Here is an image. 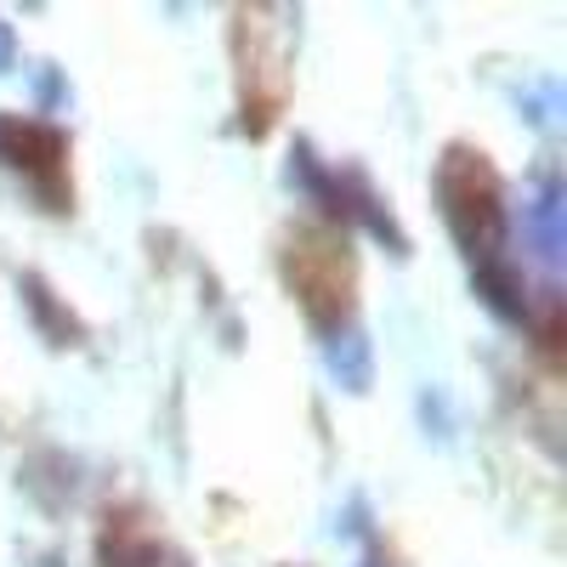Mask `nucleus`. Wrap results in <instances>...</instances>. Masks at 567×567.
<instances>
[{
	"label": "nucleus",
	"instance_id": "nucleus-1",
	"mask_svg": "<svg viewBox=\"0 0 567 567\" xmlns=\"http://www.w3.org/2000/svg\"><path fill=\"white\" fill-rule=\"evenodd\" d=\"M437 199H443V221L454 233V245L471 256V267L488 256H505L511 216H505V187H499L488 154L454 142L437 165Z\"/></svg>",
	"mask_w": 567,
	"mask_h": 567
},
{
	"label": "nucleus",
	"instance_id": "nucleus-2",
	"mask_svg": "<svg viewBox=\"0 0 567 567\" xmlns=\"http://www.w3.org/2000/svg\"><path fill=\"white\" fill-rule=\"evenodd\" d=\"M284 278L301 296L307 318L318 329H341L352 323V256H347V233L329 227H301L284 245Z\"/></svg>",
	"mask_w": 567,
	"mask_h": 567
},
{
	"label": "nucleus",
	"instance_id": "nucleus-3",
	"mask_svg": "<svg viewBox=\"0 0 567 567\" xmlns=\"http://www.w3.org/2000/svg\"><path fill=\"white\" fill-rule=\"evenodd\" d=\"M290 182H301L307 194H312L329 216H336L341 227H347V221H358V227H369V233H374V239H386L398 256L409 250V233L398 227V216H392V210H386V199L369 187V176H363V171H352V165H341V171H336V165H318V154L301 142V148H296V165H290Z\"/></svg>",
	"mask_w": 567,
	"mask_h": 567
},
{
	"label": "nucleus",
	"instance_id": "nucleus-4",
	"mask_svg": "<svg viewBox=\"0 0 567 567\" xmlns=\"http://www.w3.org/2000/svg\"><path fill=\"white\" fill-rule=\"evenodd\" d=\"M0 159L40 194L45 210H69L74 187H69V136L52 120L34 114H0Z\"/></svg>",
	"mask_w": 567,
	"mask_h": 567
},
{
	"label": "nucleus",
	"instance_id": "nucleus-5",
	"mask_svg": "<svg viewBox=\"0 0 567 567\" xmlns=\"http://www.w3.org/2000/svg\"><path fill=\"white\" fill-rule=\"evenodd\" d=\"M471 284H477V296L488 301L494 318H505V323H528V318H534L523 267H516L511 256H488V261H477V267H471Z\"/></svg>",
	"mask_w": 567,
	"mask_h": 567
},
{
	"label": "nucleus",
	"instance_id": "nucleus-6",
	"mask_svg": "<svg viewBox=\"0 0 567 567\" xmlns=\"http://www.w3.org/2000/svg\"><path fill=\"white\" fill-rule=\"evenodd\" d=\"M567 205H561V182L556 176H545L539 187H534V199H528V210H523V233H528V245L539 250V261H561V245H567Z\"/></svg>",
	"mask_w": 567,
	"mask_h": 567
},
{
	"label": "nucleus",
	"instance_id": "nucleus-7",
	"mask_svg": "<svg viewBox=\"0 0 567 567\" xmlns=\"http://www.w3.org/2000/svg\"><path fill=\"white\" fill-rule=\"evenodd\" d=\"M103 567H187V556H176L154 528H109L103 534Z\"/></svg>",
	"mask_w": 567,
	"mask_h": 567
},
{
	"label": "nucleus",
	"instance_id": "nucleus-8",
	"mask_svg": "<svg viewBox=\"0 0 567 567\" xmlns=\"http://www.w3.org/2000/svg\"><path fill=\"white\" fill-rule=\"evenodd\" d=\"M323 363L329 374L347 386V392H369L374 381V352H369V336L358 323H341V329H329V341H323Z\"/></svg>",
	"mask_w": 567,
	"mask_h": 567
},
{
	"label": "nucleus",
	"instance_id": "nucleus-9",
	"mask_svg": "<svg viewBox=\"0 0 567 567\" xmlns=\"http://www.w3.org/2000/svg\"><path fill=\"white\" fill-rule=\"evenodd\" d=\"M18 290H23V301H29L34 323H40V336L52 341V347H80V341H85V323L52 296V284H45L40 272H23V278H18Z\"/></svg>",
	"mask_w": 567,
	"mask_h": 567
},
{
	"label": "nucleus",
	"instance_id": "nucleus-10",
	"mask_svg": "<svg viewBox=\"0 0 567 567\" xmlns=\"http://www.w3.org/2000/svg\"><path fill=\"white\" fill-rule=\"evenodd\" d=\"M58 97H63V80L52 74V63H40V103H45V109H52Z\"/></svg>",
	"mask_w": 567,
	"mask_h": 567
},
{
	"label": "nucleus",
	"instance_id": "nucleus-11",
	"mask_svg": "<svg viewBox=\"0 0 567 567\" xmlns=\"http://www.w3.org/2000/svg\"><path fill=\"white\" fill-rule=\"evenodd\" d=\"M18 63V40H12V23H0V74H12Z\"/></svg>",
	"mask_w": 567,
	"mask_h": 567
}]
</instances>
